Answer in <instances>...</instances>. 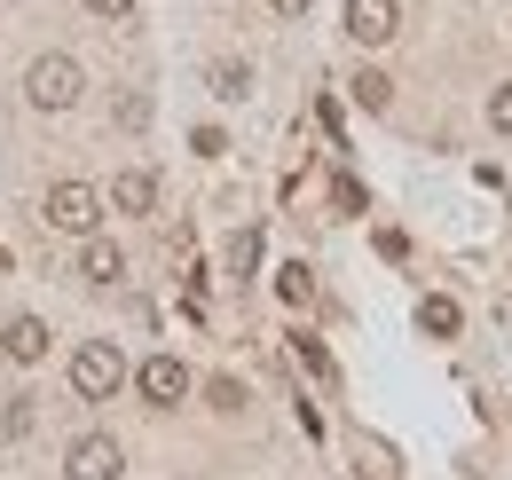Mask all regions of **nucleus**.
<instances>
[{
    "label": "nucleus",
    "mask_w": 512,
    "mask_h": 480,
    "mask_svg": "<svg viewBox=\"0 0 512 480\" xmlns=\"http://www.w3.org/2000/svg\"><path fill=\"white\" fill-rule=\"evenodd\" d=\"M119 386H127V355H119L111 339H87V347L71 355V394H79V402H111Z\"/></svg>",
    "instance_id": "f257e3e1"
},
{
    "label": "nucleus",
    "mask_w": 512,
    "mask_h": 480,
    "mask_svg": "<svg viewBox=\"0 0 512 480\" xmlns=\"http://www.w3.org/2000/svg\"><path fill=\"white\" fill-rule=\"evenodd\" d=\"M79 95H87V71L71 56H40L24 71V103H32V111H71Z\"/></svg>",
    "instance_id": "f03ea898"
},
{
    "label": "nucleus",
    "mask_w": 512,
    "mask_h": 480,
    "mask_svg": "<svg viewBox=\"0 0 512 480\" xmlns=\"http://www.w3.org/2000/svg\"><path fill=\"white\" fill-rule=\"evenodd\" d=\"M40 213H48V229H64V237H95V229H103V189H87V181H56Z\"/></svg>",
    "instance_id": "7ed1b4c3"
},
{
    "label": "nucleus",
    "mask_w": 512,
    "mask_h": 480,
    "mask_svg": "<svg viewBox=\"0 0 512 480\" xmlns=\"http://www.w3.org/2000/svg\"><path fill=\"white\" fill-rule=\"evenodd\" d=\"M134 394L150 402V410H174V402H190V362L182 355H150L134 370Z\"/></svg>",
    "instance_id": "20e7f679"
},
{
    "label": "nucleus",
    "mask_w": 512,
    "mask_h": 480,
    "mask_svg": "<svg viewBox=\"0 0 512 480\" xmlns=\"http://www.w3.org/2000/svg\"><path fill=\"white\" fill-rule=\"evenodd\" d=\"M64 473L71 480H119L127 473V449H119L111 433H79V441L64 449Z\"/></svg>",
    "instance_id": "39448f33"
},
{
    "label": "nucleus",
    "mask_w": 512,
    "mask_h": 480,
    "mask_svg": "<svg viewBox=\"0 0 512 480\" xmlns=\"http://www.w3.org/2000/svg\"><path fill=\"white\" fill-rule=\"evenodd\" d=\"M402 32V8L394 0H347V40L355 48H386Z\"/></svg>",
    "instance_id": "423d86ee"
},
{
    "label": "nucleus",
    "mask_w": 512,
    "mask_h": 480,
    "mask_svg": "<svg viewBox=\"0 0 512 480\" xmlns=\"http://www.w3.org/2000/svg\"><path fill=\"white\" fill-rule=\"evenodd\" d=\"M103 205H119V213H134V221H150V213H158V174H150V166H127V174L111 181Z\"/></svg>",
    "instance_id": "0eeeda50"
},
{
    "label": "nucleus",
    "mask_w": 512,
    "mask_h": 480,
    "mask_svg": "<svg viewBox=\"0 0 512 480\" xmlns=\"http://www.w3.org/2000/svg\"><path fill=\"white\" fill-rule=\"evenodd\" d=\"M79 276H87V284H119V276H127V252L111 237H79Z\"/></svg>",
    "instance_id": "6e6552de"
},
{
    "label": "nucleus",
    "mask_w": 512,
    "mask_h": 480,
    "mask_svg": "<svg viewBox=\"0 0 512 480\" xmlns=\"http://www.w3.org/2000/svg\"><path fill=\"white\" fill-rule=\"evenodd\" d=\"M0 355H8V362H40V355H48V323H40V315H8Z\"/></svg>",
    "instance_id": "1a4fd4ad"
},
{
    "label": "nucleus",
    "mask_w": 512,
    "mask_h": 480,
    "mask_svg": "<svg viewBox=\"0 0 512 480\" xmlns=\"http://www.w3.org/2000/svg\"><path fill=\"white\" fill-rule=\"evenodd\" d=\"M457 323H465L457 300H442V292H434V300H418V331H426V339H457Z\"/></svg>",
    "instance_id": "9d476101"
},
{
    "label": "nucleus",
    "mask_w": 512,
    "mask_h": 480,
    "mask_svg": "<svg viewBox=\"0 0 512 480\" xmlns=\"http://www.w3.org/2000/svg\"><path fill=\"white\" fill-rule=\"evenodd\" d=\"M276 300H284V307H308V300H316V268L284 260V268H276Z\"/></svg>",
    "instance_id": "9b49d317"
},
{
    "label": "nucleus",
    "mask_w": 512,
    "mask_h": 480,
    "mask_svg": "<svg viewBox=\"0 0 512 480\" xmlns=\"http://www.w3.org/2000/svg\"><path fill=\"white\" fill-rule=\"evenodd\" d=\"M32 418H40V410H32V394H8V402H0V441H8V449H16V441H32Z\"/></svg>",
    "instance_id": "f8f14e48"
},
{
    "label": "nucleus",
    "mask_w": 512,
    "mask_h": 480,
    "mask_svg": "<svg viewBox=\"0 0 512 480\" xmlns=\"http://www.w3.org/2000/svg\"><path fill=\"white\" fill-rule=\"evenodd\" d=\"M347 95H355L363 111H386V103H394V79H386V71H355V79H347Z\"/></svg>",
    "instance_id": "ddd939ff"
},
{
    "label": "nucleus",
    "mask_w": 512,
    "mask_h": 480,
    "mask_svg": "<svg viewBox=\"0 0 512 480\" xmlns=\"http://www.w3.org/2000/svg\"><path fill=\"white\" fill-rule=\"evenodd\" d=\"M213 95H229V103L253 95V71H245V63H213Z\"/></svg>",
    "instance_id": "4468645a"
},
{
    "label": "nucleus",
    "mask_w": 512,
    "mask_h": 480,
    "mask_svg": "<svg viewBox=\"0 0 512 480\" xmlns=\"http://www.w3.org/2000/svg\"><path fill=\"white\" fill-rule=\"evenodd\" d=\"M205 402H213L221 418H237V410H245V386H237V378H213V386H205Z\"/></svg>",
    "instance_id": "2eb2a0df"
},
{
    "label": "nucleus",
    "mask_w": 512,
    "mask_h": 480,
    "mask_svg": "<svg viewBox=\"0 0 512 480\" xmlns=\"http://www.w3.org/2000/svg\"><path fill=\"white\" fill-rule=\"evenodd\" d=\"M292 355L308 362V370H316V378H339V370H331V355H323L316 339H308V331H292Z\"/></svg>",
    "instance_id": "dca6fc26"
},
{
    "label": "nucleus",
    "mask_w": 512,
    "mask_h": 480,
    "mask_svg": "<svg viewBox=\"0 0 512 480\" xmlns=\"http://www.w3.org/2000/svg\"><path fill=\"white\" fill-rule=\"evenodd\" d=\"M489 126L512 134V79H505V87H489Z\"/></svg>",
    "instance_id": "f3484780"
},
{
    "label": "nucleus",
    "mask_w": 512,
    "mask_h": 480,
    "mask_svg": "<svg viewBox=\"0 0 512 480\" xmlns=\"http://www.w3.org/2000/svg\"><path fill=\"white\" fill-rule=\"evenodd\" d=\"M253 260H260V237H253V229H245V237L229 244V268H237V276H245V268H253Z\"/></svg>",
    "instance_id": "a211bd4d"
},
{
    "label": "nucleus",
    "mask_w": 512,
    "mask_h": 480,
    "mask_svg": "<svg viewBox=\"0 0 512 480\" xmlns=\"http://www.w3.org/2000/svg\"><path fill=\"white\" fill-rule=\"evenodd\" d=\"M331 205H339V213H363V189H355V181L339 174V181H331Z\"/></svg>",
    "instance_id": "6ab92c4d"
},
{
    "label": "nucleus",
    "mask_w": 512,
    "mask_h": 480,
    "mask_svg": "<svg viewBox=\"0 0 512 480\" xmlns=\"http://www.w3.org/2000/svg\"><path fill=\"white\" fill-rule=\"evenodd\" d=\"M190 150H197V158H221L229 142H221V126H197V134H190Z\"/></svg>",
    "instance_id": "aec40b11"
},
{
    "label": "nucleus",
    "mask_w": 512,
    "mask_h": 480,
    "mask_svg": "<svg viewBox=\"0 0 512 480\" xmlns=\"http://www.w3.org/2000/svg\"><path fill=\"white\" fill-rule=\"evenodd\" d=\"M87 16H103V24H119V16H134V0H79Z\"/></svg>",
    "instance_id": "412c9836"
},
{
    "label": "nucleus",
    "mask_w": 512,
    "mask_h": 480,
    "mask_svg": "<svg viewBox=\"0 0 512 480\" xmlns=\"http://www.w3.org/2000/svg\"><path fill=\"white\" fill-rule=\"evenodd\" d=\"M119 126H150V103H142V95H119Z\"/></svg>",
    "instance_id": "4be33fe9"
},
{
    "label": "nucleus",
    "mask_w": 512,
    "mask_h": 480,
    "mask_svg": "<svg viewBox=\"0 0 512 480\" xmlns=\"http://www.w3.org/2000/svg\"><path fill=\"white\" fill-rule=\"evenodd\" d=\"M268 8H276V16H308V0H268Z\"/></svg>",
    "instance_id": "5701e85b"
}]
</instances>
